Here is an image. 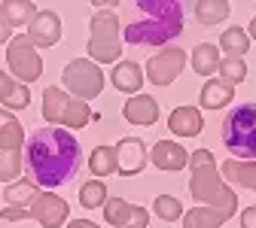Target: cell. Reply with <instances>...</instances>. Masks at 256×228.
Masks as SVG:
<instances>
[{
  "mask_svg": "<svg viewBox=\"0 0 256 228\" xmlns=\"http://www.w3.org/2000/svg\"><path fill=\"white\" fill-rule=\"evenodd\" d=\"M220 134L235 161H256V101L238 104L222 119Z\"/></svg>",
  "mask_w": 256,
  "mask_h": 228,
  "instance_id": "277c9868",
  "label": "cell"
},
{
  "mask_svg": "<svg viewBox=\"0 0 256 228\" xmlns=\"http://www.w3.org/2000/svg\"><path fill=\"white\" fill-rule=\"evenodd\" d=\"M122 116L132 125H156L158 122V104L152 94H132L122 107Z\"/></svg>",
  "mask_w": 256,
  "mask_h": 228,
  "instance_id": "2e32d148",
  "label": "cell"
},
{
  "mask_svg": "<svg viewBox=\"0 0 256 228\" xmlns=\"http://www.w3.org/2000/svg\"><path fill=\"white\" fill-rule=\"evenodd\" d=\"M253 207H256V204H253Z\"/></svg>",
  "mask_w": 256,
  "mask_h": 228,
  "instance_id": "8d00e7d4",
  "label": "cell"
},
{
  "mask_svg": "<svg viewBox=\"0 0 256 228\" xmlns=\"http://www.w3.org/2000/svg\"><path fill=\"white\" fill-rule=\"evenodd\" d=\"M61 82H64V88H68L70 97L88 104L104 88V70L94 61H88V58H74L68 67L61 70Z\"/></svg>",
  "mask_w": 256,
  "mask_h": 228,
  "instance_id": "52a82bcc",
  "label": "cell"
},
{
  "mask_svg": "<svg viewBox=\"0 0 256 228\" xmlns=\"http://www.w3.org/2000/svg\"><path fill=\"white\" fill-rule=\"evenodd\" d=\"M216 73H220V79L226 82V85L235 88L238 82L247 79V64H244V58H222L220 67H216Z\"/></svg>",
  "mask_w": 256,
  "mask_h": 228,
  "instance_id": "f546056e",
  "label": "cell"
},
{
  "mask_svg": "<svg viewBox=\"0 0 256 228\" xmlns=\"http://www.w3.org/2000/svg\"><path fill=\"white\" fill-rule=\"evenodd\" d=\"M30 46H40V49H49L61 40V18L52 12V9H37V15L28 21V34Z\"/></svg>",
  "mask_w": 256,
  "mask_h": 228,
  "instance_id": "4fadbf2b",
  "label": "cell"
},
{
  "mask_svg": "<svg viewBox=\"0 0 256 228\" xmlns=\"http://www.w3.org/2000/svg\"><path fill=\"white\" fill-rule=\"evenodd\" d=\"M88 61L113 64L122 55V27L113 9H98L88 18Z\"/></svg>",
  "mask_w": 256,
  "mask_h": 228,
  "instance_id": "5b68a950",
  "label": "cell"
},
{
  "mask_svg": "<svg viewBox=\"0 0 256 228\" xmlns=\"http://www.w3.org/2000/svg\"><path fill=\"white\" fill-rule=\"evenodd\" d=\"M220 52H226V58H244L247 49H250V37H247V30L244 27H226L222 30V37H220Z\"/></svg>",
  "mask_w": 256,
  "mask_h": 228,
  "instance_id": "cb8c5ba5",
  "label": "cell"
},
{
  "mask_svg": "<svg viewBox=\"0 0 256 228\" xmlns=\"http://www.w3.org/2000/svg\"><path fill=\"white\" fill-rule=\"evenodd\" d=\"M241 228H256V207H244L241 210Z\"/></svg>",
  "mask_w": 256,
  "mask_h": 228,
  "instance_id": "d6a6232c",
  "label": "cell"
},
{
  "mask_svg": "<svg viewBox=\"0 0 256 228\" xmlns=\"http://www.w3.org/2000/svg\"><path fill=\"white\" fill-rule=\"evenodd\" d=\"M152 210L158 213V219H165V222H180L183 219V204L174 198V195H158Z\"/></svg>",
  "mask_w": 256,
  "mask_h": 228,
  "instance_id": "4dcf8cb0",
  "label": "cell"
},
{
  "mask_svg": "<svg viewBox=\"0 0 256 228\" xmlns=\"http://www.w3.org/2000/svg\"><path fill=\"white\" fill-rule=\"evenodd\" d=\"M113 149H116V174L119 177H138L150 165V149L140 137H122Z\"/></svg>",
  "mask_w": 256,
  "mask_h": 228,
  "instance_id": "8fae6325",
  "label": "cell"
},
{
  "mask_svg": "<svg viewBox=\"0 0 256 228\" xmlns=\"http://www.w3.org/2000/svg\"><path fill=\"white\" fill-rule=\"evenodd\" d=\"M68 216H70L68 201H64L61 195H55V192H37L34 198H30V204H28V219L40 222L43 228H61L68 222Z\"/></svg>",
  "mask_w": 256,
  "mask_h": 228,
  "instance_id": "30bf717a",
  "label": "cell"
},
{
  "mask_svg": "<svg viewBox=\"0 0 256 228\" xmlns=\"http://www.w3.org/2000/svg\"><path fill=\"white\" fill-rule=\"evenodd\" d=\"M24 168V149H0V183L22 180Z\"/></svg>",
  "mask_w": 256,
  "mask_h": 228,
  "instance_id": "d4e9b609",
  "label": "cell"
},
{
  "mask_svg": "<svg viewBox=\"0 0 256 228\" xmlns=\"http://www.w3.org/2000/svg\"><path fill=\"white\" fill-rule=\"evenodd\" d=\"M113 88L125 94H138L144 88V70L138 67V61H119L113 67Z\"/></svg>",
  "mask_w": 256,
  "mask_h": 228,
  "instance_id": "d6986e66",
  "label": "cell"
},
{
  "mask_svg": "<svg viewBox=\"0 0 256 228\" xmlns=\"http://www.w3.org/2000/svg\"><path fill=\"white\" fill-rule=\"evenodd\" d=\"M186 67V52L180 46H162V52H156L146 61V79L152 85H171Z\"/></svg>",
  "mask_w": 256,
  "mask_h": 228,
  "instance_id": "9c48e42d",
  "label": "cell"
},
{
  "mask_svg": "<svg viewBox=\"0 0 256 228\" xmlns=\"http://www.w3.org/2000/svg\"><path fill=\"white\" fill-rule=\"evenodd\" d=\"M247 37H250V40H256V15L250 18V27H247Z\"/></svg>",
  "mask_w": 256,
  "mask_h": 228,
  "instance_id": "d590c367",
  "label": "cell"
},
{
  "mask_svg": "<svg viewBox=\"0 0 256 228\" xmlns=\"http://www.w3.org/2000/svg\"><path fill=\"white\" fill-rule=\"evenodd\" d=\"M6 64H10V70L16 73V79L22 85L28 82H37L43 76V61L37 55V49L30 46V40L24 34H16L10 43H6Z\"/></svg>",
  "mask_w": 256,
  "mask_h": 228,
  "instance_id": "ba28073f",
  "label": "cell"
},
{
  "mask_svg": "<svg viewBox=\"0 0 256 228\" xmlns=\"http://www.w3.org/2000/svg\"><path fill=\"white\" fill-rule=\"evenodd\" d=\"M216 168H220V177L229 180L232 186L256 192V161H235V158H229V161H222V165H216Z\"/></svg>",
  "mask_w": 256,
  "mask_h": 228,
  "instance_id": "ac0fdd59",
  "label": "cell"
},
{
  "mask_svg": "<svg viewBox=\"0 0 256 228\" xmlns=\"http://www.w3.org/2000/svg\"><path fill=\"white\" fill-rule=\"evenodd\" d=\"M168 128L177 137H198L202 128H204L202 110L198 107H174L171 116H168Z\"/></svg>",
  "mask_w": 256,
  "mask_h": 228,
  "instance_id": "9a60e30c",
  "label": "cell"
},
{
  "mask_svg": "<svg viewBox=\"0 0 256 228\" xmlns=\"http://www.w3.org/2000/svg\"><path fill=\"white\" fill-rule=\"evenodd\" d=\"M88 171L94 177H110L116 174V149L113 146H94L88 155Z\"/></svg>",
  "mask_w": 256,
  "mask_h": 228,
  "instance_id": "83f0119b",
  "label": "cell"
},
{
  "mask_svg": "<svg viewBox=\"0 0 256 228\" xmlns=\"http://www.w3.org/2000/svg\"><path fill=\"white\" fill-rule=\"evenodd\" d=\"M189 195L198 201V207H208L222 216V222H229L238 213V195L235 189L226 186V180L220 177L216 158L210 149H196L189 155Z\"/></svg>",
  "mask_w": 256,
  "mask_h": 228,
  "instance_id": "3957f363",
  "label": "cell"
},
{
  "mask_svg": "<svg viewBox=\"0 0 256 228\" xmlns=\"http://www.w3.org/2000/svg\"><path fill=\"white\" fill-rule=\"evenodd\" d=\"M183 34L180 0H138L134 18L122 27V40L132 46H162Z\"/></svg>",
  "mask_w": 256,
  "mask_h": 228,
  "instance_id": "7a4b0ae2",
  "label": "cell"
},
{
  "mask_svg": "<svg viewBox=\"0 0 256 228\" xmlns=\"http://www.w3.org/2000/svg\"><path fill=\"white\" fill-rule=\"evenodd\" d=\"M64 228H101L98 222H92V219H70Z\"/></svg>",
  "mask_w": 256,
  "mask_h": 228,
  "instance_id": "836d02e7",
  "label": "cell"
},
{
  "mask_svg": "<svg viewBox=\"0 0 256 228\" xmlns=\"http://www.w3.org/2000/svg\"><path fill=\"white\" fill-rule=\"evenodd\" d=\"M192 70H196L198 76H204V79H210L214 73H216V67H220V61H222V55H220V49H216V43H198L196 49H192Z\"/></svg>",
  "mask_w": 256,
  "mask_h": 228,
  "instance_id": "44dd1931",
  "label": "cell"
},
{
  "mask_svg": "<svg viewBox=\"0 0 256 228\" xmlns=\"http://www.w3.org/2000/svg\"><path fill=\"white\" fill-rule=\"evenodd\" d=\"M37 192H40V189L30 183V180H16V183H6L4 201H6V207H28L30 198H34Z\"/></svg>",
  "mask_w": 256,
  "mask_h": 228,
  "instance_id": "4316f807",
  "label": "cell"
},
{
  "mask_svg": "<svg viewBox=\"0 0 256 228\" xmlns=\"http://www.w3.org/2000/svg\"><path fill=\"white\" fill-rule=\"evenodd\" d=\"M232 101H235V88H232V85H226V82L216 79V76L204 79V85H202V91H198L202 110H222V107H229Z\"/></svg>",
  "mask_w": 256,
  "mask_h": 228,
  "instance_id": "e0dca14e",
  "label": "cell"
},
{
  "mask_svg": "<svg viewBox=\"0 0 256 228\" xmlns=\"http://www.w3.org/2000/svg\"><path fill=\"white\" fill-rule=\"evenodd\" d=\"M107 198H110V195H107V186H104L101 180H88V183L80 186V204H82L86 210H98V207H104Z\"/></svg>",
  "mask_w": 256,
  "mask_h": 228,
  "instance_id": "f1b7e54d",
  "label": "cell"
},
{
  "mask_svg": "<svg viewBox=\"0 0 256 228\" xmlns=\"http://www.w3.org/2000/svg\"><path fill=\"white\" fill-rule=\"evenodd\" d=\"M0 149H24V128L10 110H0Z\"/></svg>",
  "mask_w": 256,
  "mask_h": 228,
  "instance_id": "7402d4cb",
  "label": "cell"
},
{
  "mask_svg": "<svg viewBox=\"0 0 256 228\" xmlns=\"http://www.w3.org/2000/svg\"><path fill=\"white\" fill-rule=\"evenodd\" d=\"M0 104H4L6 110H24V107L30 104L28 85L16 82V79H12L10 73H4V70H0Z\"/></svg>",
  "mask_w": 256,
  "mask_h": 228,
  "instance_id": "ffe728a7",
  "label": "cell"
},
{
  "mask_svg": "<svg viewBox=\"0 0 256 228\" xmlns=\"http://www.w3.org/2000/svg\"><path fill=\"white\" fill-rule=\"evenodd\" d=\"M10 40H12V27H10L4 18H0V46H6Z\"/></svg>",
  "mask_w": 256,
  "mask_h": 228,
  "instance_id": "e575fe53",
  "label": "cell"
},
{
  "mask_svg": "<svg viewBox=\"0 0 256 228\" xmlns=\"http://www.w3.org/2000/svg\"><path fill=\"white\" fill-rule=\"evenodd\" d=\"M229 3L226 0H198L196 3V18L202 21V24H208V27H214V24H220L222 18H229Z\"/></svg>",
  "mask_w": 256,
  "mask_h": 228,
  "instance_id": "484cf974",
  "label": "cell"
},
{
  "mask_svg": "<svg viewBox=\"0 0 256 228\" xmlns=\"http://www.w3.org/2000/svg\"><path fill=\"white\" fill-rule=\"evenodd\" d=\"M34 15H37V3H30V0H6V3H0V18L10 27H22Z\"/></svg>",
  "mask_w": 256,
  "mask_h": 228,
  "instance_id": "603a6c76",
  "label": "cell"
},
{
  "mask_svg": "<svg viewBox=\"0 0 256 228\" xmlns=\"http://www.w3.org/2000/svg\"><path fill=\"white\" fill-rule=\"evenodd\" d=\"M0 219L4 222H22V219H28V207H0Z\"/></svg>",
  "mask_w": 256,
  "mask_h": 228,
  "instance_id": "1f68e13d",
  "label": "cell"
},
{
  "mask_svg": "<svg viewBox=\"0 0 256 228\" xmlns=\"http://www.w3.org/2000/svg\"><path fill=\"white\" fill-rule=\"evenodd\" d=\"M24 168L28 180L40 189H58L70 183L82 168L80 140L55 125L37 128L30 137H24Z\"/></svg>",
  "mask_w": 256,
  "mask_h": 228,
  "instance_id": "6da1fadb",
  "label": "cell"
},
{
  "mask_svg": "<svg viewBox=\"0 0 256 228\" xmlns=\"http://www.w3.org/2000/svg\"><path fill=\"white\" fill-rule=\"evenodd\" d=\"M150 161L158 171L177 174V171H183L189 165V155H186V149L177 140H156V146L150 149Z\"/></svg>",
  "mask_w": 256,
  "mask_h": 228,
  "instance_id": "5bb4252c",
  "label": "cell"
},
{
  "mask_svg": "<svg viewBox=\"0 0 256 228\" xmlns=\"http://www.w3.org/2000/svg\"><path fill=\"white\" fill-rule=\"evenodd\" d=\"M43 116L55 128H64V131H76V128H86L92 119H98L86 101H76L58 85H49L43 91Z\"/></svg>",
  "mask_w": 256,
  "mask_h": 228,
  "instance_id": "8992f818",
  "label": "cell"
},
{
  "mask_svg": "<svg viewBox=\"0 0 256 228\" xmlns=\"http://www.w3.org/2000/svg\"><path fill=\"white\" fill-rule=\"evenodd\" d=\"M104 219L113 228H146L150 213L138 204H128L125 198H107L104 201Z\"/></svg>",
  "mask_w": 256,
  "mask_h": 228,
  "instance_id": "7c38bea8",
  "label": "cell"
}]
</instances>
